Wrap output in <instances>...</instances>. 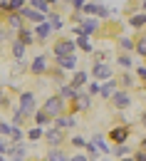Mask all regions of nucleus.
I'll use <instances>...</instances> for the list:
<instances>
[{"mask_svg": "<svg viewBox=\"0 0 146 161\" xmlns=\"http://www.w3.org/2000/svg\"><path fill=\"white\" fill-rule=\"evenodd\" d=\"M141 52H146V40H144V42H141Z\"/></svg>", "mask_w": 146, "mask_h": 161, "instance_id": "1", "label": "nucleus"}]
</instances>
